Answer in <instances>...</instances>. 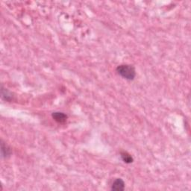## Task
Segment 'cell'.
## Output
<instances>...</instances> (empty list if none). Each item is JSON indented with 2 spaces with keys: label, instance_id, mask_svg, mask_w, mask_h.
Returning a JSON list of instances; mask_svg holds the SVG:
<instances>
[{
  "label": "cell",
  "instance_id": "5b68a950",
  "mask_svg": "<svg viewBox=\"0 0 191 191\" xmlns=\"http://www.w3.org/2000/svg\"><path fill=\"white\" fill-rule=\"evenodd\" d=\"M2 97L3 98L5 101L10 102L12 100V93L8 91L7 89H4L3 86H2Z\"/></svg>",
  "mask_w": 191,
  "mask_h": 191
},
{
  "label": "cell",
  "instance_id": "3957f363",
  "mask_svg": "<svg viewBox=\"0 0 191 191\" xmlns=\"http://www.w3.org/2000/svg\"><path fill=\"white\" fill-rule=\"evenodd\" d=\"M52 118L59 123H64L67 119V116L62 112H55L52 114Z\"/></svg>",
  "mask_w": 191,
  "mask_h": 191
},
{
  "label": "cell",
  "instance_id": "277c9868",
  "mask_svg": "<svg viewBox=\"0 0 191 191\" xmlns=\"http://www.w3.org/2000/svg\"><path fill=\"white\" fill-rule=\"evenodd\" d=\"M1 151H2V156L3 157H9L10 155H11V151L10 148L6 144H5V143H3L2 141V144H1Z\"/></svg>",
  "mask_w": 191,
  "mask_h": 191
},
{
  "label": "cell",
  "instance_id": "6da1fadb",
  "mask_svg": "<svg viewBox=\"0 0 191 191\" xmlns=\"http://www.w3.org/2000/svg\"><path fill=\"white\" fill-rule=\"evenodd\" d=\"M117 72L119 76L126 80H134L135 78V69L132 65L122 64L117 67Z\"/></svg>",
  "mask_w": 191,
  "mask_h": 191
},
{
  "label": "cell",
  "instance_id": "7a4b0ae2",
  "mask_svg": "<svg viewBox=\"0 0 191 191\" xmlns=\"http://www.w3.org/2000/svg\"><path fill=\"white\" fill-rule=\"evenodd\" d=\"M125 189V182L123 179L117 178L111 186V190L115 191H123Z\"/></svg>",
  "mask_w": 191,
  "mask_h": 191
},
{
  "label": "cell",
  "instance_id": "8992f818",
  "mask_svg": "<svg viewBox=\"0 0 191 191\" xmlns=\"http://www.w3.org/2000/svg\"><path fill=\"white\" fill-rule=\"evenodd\" d=\"M121 157L124 162L126 163H131L133 162V157H131V155H129V153L126 152V151H122Z\"/></svg>",
  "mask_w": 191,
  "mask_h": 191
}]
</instances>
